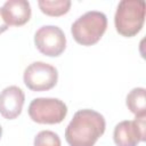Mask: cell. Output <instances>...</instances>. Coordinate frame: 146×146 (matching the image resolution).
Returning <instances> with one entry per match:
<instances>
[{
  "instance_id": "cell-1",
  "label": "cell",
  "mask_w": 146,
  "mask_h": 146,
  "mask_svg": "<svg viewBox=\"0 0 146 146\" xmlns=\"http://www.w3.org/2000/svg\"><path fill=\"white\" fill-rule=\"evenodd\" d=\"M104 116L94 110H80L65 129V139L70 146H94L105 132Z\"/></svg>"
},
{
  "instance_id": "cell-2",
  "label": "cell",
  "mask_w": 146,
  "mask_h": 146,
  "mask_svg": "<svg viewBox=\"0 0 146 146\" xmlns=\"http://www.w3.org/2000/svg\"><path fill=\"white\" fill-rule=\"evenodd\" d=\"M145 22V2L143 0H122L119 2L114 24L119 34L125 38L140 32Z\"/></svg>"
},
{
  "instance_id": "cell-3",
  "label": "cell",
  "mask_w": 146,
  "mask_h": 146,
  "mask_svg": "<svg viewBox=\"0 0 146 146\" xmlns=\"http://www.w3.org/2000/svg\"><path fill=\"white\" fill-rule=\"evenodd\" d=\"M107 29V17L104 13L90 10L80 16L71 26L73 39L82 46L97 43Z\"/></svg>"
},
{
  "instance_id": "cell-4",
  "label": "cell",
  "mask_w": 146,
  "mask_h": 146,
  "mask_svg": "<svg viewBox=\"0 0 146 146\" xmlns=\"http://www.w3.org/2000/svg\"><path fill=\"white\" fill-rule=\"evenodd\" d=\"M67 114L66 104L58 98H34L29 105V116L40 124L60 123Z\"/></svg>"
},
{
  "instance_id": "cell-5",
  "label": "cell",
  "mask_w": 146,
  "mask_h": 146,
  "mask_svg": "<svg viewBox=\"0 0 146 146\" xmlns=\"http://www.w3.org/2000/svg\"><path fill=\"white\" fill-rule=\"evenodd\" d=\"M25 86L32 91H47L52 89L58 80L57 68L44 62L30 64L23 74Z\"/></svg>"
},
{
  "instance_id": "cell-6",
  "label": "cell",
  "mask_w": 146,
  "mask_h": 146,
  "mask_svg": "<svg viewBox=\"0 0 146 146\" xmlns=\"http://www.w3.org/2000/svg\"><path fill=\"white\" fill-rule=\"evenodd\" d=\"M36 49L48 57L62 55L66 48V38L63 30L55 25L41 26L34 34Z\"/></svg>"
},
{
  "instance_id": "cell-7",
  "label": "cell",
  "mask_w": 146,
  "mask_h": 146,
  "mask_svg": "<svg viewBox=\"0 0 146 146\" xmlns=\"http://www.w3.org/2000/svg\"><path fill=\"white\" fill-rule=\"evenodd\" d=\"M145 117L124 120L117 123L113 131V139L116 146H137L145 140Z\"/></svg>"
},
{
  "instance_id": "cell-8",
  "label": "cell",
  "mask_w": 146,
  "mask_h": 146,
  "mask_svg": "<svg viewBox=\"0 0 146 146\" xmlns=\"http://www.w3.org/2000/svg\"><path fill=\"white\" fill-rule=\"evenodd\" d=\"M24 91L17 86L6 87L0 92V114L7 120L16 119L23 110Z\"/></svg>"
},
{
  "instance_id": "cell-9",
  "label": "cell",
  "mask_w": 146,
  "mask_h": 146,
  "mask_svg": "<svg viewBox=\"0 0 146 146\" xmlns=\"http://www.w3.org/2000/svg\"><path fill=\"white\" fill-rule=\"evenodd\" d=\"M2 16L8 25L22 26L31 18V6L26 0H8L3 3Z\"/></svg>"
},
{
  "instance_id": "cell-10",
  "label": "cell",
  "mask_w": 146,
  "mask_h": 146,
  "mask_svg": "<svg viewBox=\"0 0 146 146\" xmlns=\"http://www.w3.org/2000/svg\"><path fill=\"white\" fill-rule=\"evenodd\" d=\"M145 88H133L125 98V104L129 111L136 115V117L146 116V100H145Z\"/></svg>"
},
{
  "instance_id": "cell-11",
  "label": "cell",
  "mask_w": 146,
  "mask_h": 146,
  "mask_svg": "<svg viewBox=\"0 0 146 146\" xmlns=\"http://www.w3.org/2000/svg\"><path fill=\"white\" fill-rule=\"evenodd\" d=\"M40 10L51 17H59L65 15L71 8L70 0H39L38 1Z\"/></svg>"
},
{
  "instance_id": "cell-12",
  "label": "cell",
  "mask_w": 146,
  "mask_h": 146,
  "mask_svg": "<svg viewBox=\"0 0 146 146\" xmlns=\"http://www.w3.org/2000/svg\"><path fill=\"white\" fill-rule=\"evenodd\" d=\"M33 145L34 146H60V138L54 131L42 130L34 137Z\"/></svg>"
},
{
  "instance_id": "cell-13",
  "label": "cell",
  "mask_w": 146,
  "mask_h": 146,
  "mask_svg": "<svg viewBox=\"0 0 146 146\" xmlns=\"http://www.w3.org/2000/svg\"><path fill=\"white\" fill-rule=\"evenodd\" d=\"M8 27H9V25L6 23V21H5V18H3V16H2L1 8H0V34H1V33H3L5 31H7V30H8Z\"/></svg>"
},
{
  "instance_id": "cell-14",
  "label": "cell",
  "mask_w": 146,
  "mask_h": 146,
  "mask_svg": "<svg viewBox=\"0 0 146 146\" xmlns=\"http://www.w3.org/2000/svg\"><path fill=\"white\" fill-rule=\"evenodd\" d=\"M1 136H2V128H1V125H0V139H1Z\"/></svg>"
}]
</instances>
